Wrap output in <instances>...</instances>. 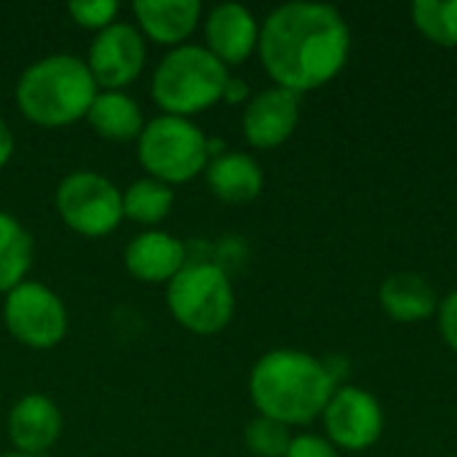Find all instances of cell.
<instances>
[{
  "label": "cell",
  "mask_w": 457,
  "mask_h": 457,
  "mask_svg": "<svg viewBox=\"0 0 457 457\" xmlns=\"http://www.w3.org/2000/svg\"><path fill=\"white\" fill-rule=\"evenodd\" d=\"M0 457H43V455H24V453H5V455Z\"/></svg>",
  "instance_id": "cell-29"
},
{
  "label": "cell",
  "mask_w": 457,
  "mask_h": 457,
  "mask_svg": "<svg viewBox=\"0 0 457 457\" xmlns=\"http://www.w3.org/2000/svg\"><path fill=\"white\" fill-rule=\"evenodd\" d=\"M11 153H13V134H11L8 123H5V120H0V169L8 163Z\"/></svg>",
  "instance_id": "cell-28"
},
{
  "label": "cell",
  "mask_w": 457,
  "mask_h": 457,
  "mask_svg": "<svg viewBox=\"0 0 457 457\" xmlns=\"http://www.w3.org/2000/svg\"><path fill=\"white\" fill-rule=\"evenodd\" d=\"M88 126L110 142H129L139 139L145 129V115L137 99H131L123 91H96L88 115Z\"/></svg>",
  "instance_id": "cell-18"
},
{
  "label": "cell",
  "mask_w": 457,
  "mask_h": 457,
  "mask_svg": "<svg viewBox=\"0 0 457 457\" xmlns=\"http://www.w3.org/2000/svg\"><path fill=\"white\" fill-rule=\"evenodd\" d=\"M166 303L171 316L193 335L222 332L236 311L233 284L217 262L185 265L169 281Z\"/></svg>",
  "instance_id": "cell-5"
},
{
  "label": "cell",
  "mask_w": 457,
  "mask_h": 457,
  "mask_svg": "<svg viewBox=\"0 0 457 457\" xmlns=\"http://www.w3.org/2000/svg\"><path fill=\"white\" fill-rule=\"evenodd\" d=\"M59 434H62V412L48 396L29 394L13 404L8 415V436L16 453L43 455L56 445Z\"/></svg>",
  "instance_id": "cell-13"
},
{
  "label": "cell",
  "mask_w": 457,
  "mask_h": 457,
  "mask_svg": "<svg viewBox=\"0 0 457 457\" xmlns=\"http://www.w3.org/2000/svg\"><path fill=\"white\" fill-rule=\"evenodd\" d=\"M88 64L72 54H54L29 64L16 83L21 115L37 126L59 129L88 115L96 96Z\"/></svg>",
  "instance_id": "cell-3"
},
{
  "label": "cell",
  "mask_w": 457,
  "mask_h": 457,
  "mask_svg": "<svg viewBox=\"0 0 457 457\" xmlns=\"http://www.w3.org/2000/svg\"><path fill=\"white\" fill-rule=\"evenodd\" d=\"M335 391L321 359L289 348L265 353L249 375L257 412L284 426H305L324 415Z\"/></svg>",
  "instance_id": "cell-2"
},
{
  "label": "cell",
  "mask_w": 457,
  "mask_h": 457,
  "mask_svg": "<svg viewBox=\"0 0 457 457\" xmlns=\"http://www.w3.org/2000/svg\"><path fill=\"white\" fill-rule=\"evenodd\" d=\"M123 262L129 273L145 284H169L187 265V249L171 233L147 230L126 246Z\"/></svg>",
  "instance_id": "cell-14"
},
{
  "label": "cell",
  "mask_w": 457,
  "mask_h": 457,
  "mask_svg": "<svg viewBox=\"0 0 457 457\" xmlns=\"http://www.w3.org/2000/svg\"><path fill=\"white\" fill-rule=\"evenodd\" d=\"M455 457H457V455H455Z\"/></svg>",
  "instance_id": "cell-30"
},
{
  "label": "cell",
  "mask_w": 457,
  "mask_h": 457,
  "mask_svg": "<svg viewBox=\"0 0 457 457\" xmlns=\"http://www.w3.org/2000/svg\"><path fill=\"white\" fill-rule=\"evenodd\" d=\"M137 153L142 169L166 185L190 182L209 166V139L190 118L177 115H161L145 123Z\"/></svg>",
  "instance_id": "cell-6"
},
{
  "label": "cell",
  "mask_w": 457,
  "mask_h": 457,
  "mask_svg": "<svg viewBox=\"0 0 457 457\" xmlns=\"http://www.w3.org/2000/svg\"><path fill=\"white\" fill-rule=\"evenodd\" d=\"M134 16L139 29L158 46H185L201 21L198 0H137Z\"/></svg>",
  "instance_id": "cell-15"
},
{
  "label": "cell",
  "mask_w": 457,
  "mask_h": 457,
  "mask_svg": "<svg viewBox=\"0 0 457 457\" xmlns=\"http://www.w3.org/2000/svg\"><path fill=\"white\" fill-rule=\"evenodd\" d=\"M174 206L171 185L158 182L153 177L137 179L123 190V217L139 222V225H155L166 220V214Z\"/></svg>",
  "instance_id": "cell-20"
},
{
  "label": "cell",
  "mask_w": 457,
  "mask_h": 457,
  "mask_svg": "<svg viewBox=\"0 0 457 457\" xmlns=\"http://www.w3.org/2000/svg\"><path fill=\"white\" fill-rule=\"evenodd\" d=\"M3 319L8 332L27 348L46 351L64 340L67 311L59 295L37 281H21L5 295Z\"/></svg>",
  "instance_id": "cell-8"
},
{
  "label": "cell",
  "mask_w": 457,
  "mask_h": 457,
  "mask_svg": "<svg viewBox=\"0 0 457 457\" xmlns=\"http://www.w3.org/2000/svg\"><path fill=\"white\" fill-rule=\"evenodd\" d=\"M70 16L86 27V29H104L110 24H115V16L120 11V5L115 0H75L67 5Z\"/></svg>",
  "instance_id": "cell-23"
},
{
  "label": "cell",
  "mask_w": 457,
  "mask_h": 457,
  "mask_svg": "<svg viewBox=\"0 0 457 457\" xmlns=\"http://www.w3.org/2000/svg\"><path fill=\"white\" fill-rule=\"evenodd\" d=\"M206 48L228 67L246 62L257 43H260V27L252 11L241 3H222L214 5L204 21Z\"/></svg>",
  "instance_id": "cell-12"
},
{
  "label": "cell",
  "mask_w": 457,
  "mask_h": 457,
  "mask_svg": "<svg viewBox=\"0 0 457 457\" xmlns=\"http://www.w3.org/2000/svg\"><path fill=\"white\" fill-rule=\"evenodd\" d=\"M246 96H249V86H246L241 78H233V75H230V80H228V86H225L222 99H225V102H230V104H238V102H244Z\"/></svg>",
  "instance_id": "cell-27"
},
{
  "label": "cell",
  "mask_w": 457,
  "mask_h": 457,
  "mask_svg": "<svg viewBox=\"0 0 457 457\" xmlns=\"http://www.w3.org/2000/svg\"><path fill=\"white\" fill-rule=\"evenodd\" d=\"M32 254L35 244L27 228L16 217L0 212V292L8 295L24 281L32 265Z\"/></svg>",
  "instance_id": "cell-19"
},
{
  "label": "cell",
  "mask_w": 457,
  "mask_h": 457,
  "mask_svg": "<svg viewBox=\"0 0 457 457\" xmlns=\"http://www.w3.org/2000/svg\"><path fill=\"white\" fill-rule=\"evenodd\" d=\"M244 439H246L249 453L257 457H287V450L292 445L289 426L276 423V420L262 418V415L246 426Z\"/></svg>",
  "instance_id": "cell-22"
},
{
  "label": "cell",
  "mask_w": 457,
  "mask_h": 457,
  "mask_svg": "<svg viewBox=\"0 0 457 457\" xmlns=\"http://www.w3.org/2000/svg\"><path fill=\"white\" fill-rule=\"evenodd\" d=\"M230 80L228 67L206 46L171 48L153 75V99L163 115L190 118L222 102Z\"/></svg>",
  "instance_id": "cell-4"
},
{
  "label": "cell",
  "mask_w": 457,
  "mask_h": 457,
  "mask_svg": "<svg viewBox=\"0 0 457 457\" xmlns=\"http://www.w3.org/2000/svg\"><path fill=\"white\" fill-rule=\"evenodd\" d=\"M324 370H327V375L332 378L335 388H343V383H345L348 375H351V361H348L345 356H329V359H324Z\"/></svg>",
  "instance_id": "cell-26"
},
{
  "label": "cell",
  "mask_w": 457,
  "mask_h": 457,
  "mask_svg": "<svg viewBox=\"0 0 457 457\" xmlns=\"http://www.w3.org/2000/svg\"><path fill=\"white\" fill-rule=\"evenodd\" d=\"M287 457H340L337 450L329 445V439H321V436H313V434H303V436H295Z\"/></svg>",
  "instance_id": "cell-24"
},
{
  "label": "cell",
  "mask_w": 457,
  "mask_h": 457,
  "mask_svg": "<svg viewBox=\"0 0 457 457\" xmlns=\"http://www.w3.org/2000/svg\"><path fill=\"white\" fill-rule=\"evenodd\" d=\"M439 327H442V335L447 340V345L457 353V292H453L442 308H439Z\"/></svg>",
  "instance_id": "cell-25"
},
{
  "label": "cell",
  "mask_w": 457,
  "mask_h": 457,
  "mask_svg": "<svg viewBox=\"0 0 457 457\" xmlns=\"http://www.w3.org/2000/svg\"><path fill=\"white\" fill-rule=\"evenodd\" d=\"M383 311L399 324L426 321L436 313L439 297L434 287L418 273H394L380 287Z\"/></svg>",
  "instance_id": "cell-17"
},
{
  "label": "cell",
  "mask_w": 457,
  "mask_h": 457,
  "mask_svg": "<svg viewBox=\"0 0 457 457\" xmlns=\"http://www.w3.org/2000/svg\"><path fill=\"white\" fill-rule=\"evenodd\" d=\"M147 48L145 37L137 27L115 21L96 32L91 48H88V72L104 91H120L123 86L134 83L139 72L145 70Z\"/></svg>",
  "instance_id": "cell-10"
},
{
  "label": "cell",
  "mask_w": 457,
  "mask_h": 457,
  "mask_svg": "<svg viewBox=\"0 0 457 457\" xmlns=\"http://www.w3.org/2000/svg\"><path fill=\"white\" fill-rule=\"evenodd\" d=\"M212 193L225 204H249L262 190V169L246 153H220L206 166Z\"/></svg>",
  "instance_id": "cell-16"
},
{
  "label": "cell",
  "mask_w": 457,
  "mask_h": 457,
  "mask_svg": "<svg viewBox=\"0 0 457 457\" xmlns=\"http://www.w3.org/2000/svg\"><path fill=\"white\" fill-rule=\"evenodd\" d=\"M257 51L278 88L303 94L329 83L345 67L351 32L332 5L287 3L262 21Z\"/></svg>",
  "instance_id": "cell-1"
},
{
  "label": "cell",
  "mask_w": 457,
  "mask_h": 457,
  "mask_svg": "<svg viewBox=\"0 0 457 457\" xmlns=\"http://www.w3.org/2000/svg\"><path fill=\"white\" fill-rule=\"evenodd\" d=\"M56 212L70 230L99 238L120 225L123 190L96 171H72L56 187Z\"/></svg>",
  "instance_id": "cell-7"
},
{
  "label": "cell",
  "mask_w": 457,
  "mask_h": 457,
  "mask_svg": "<svg viewBox=\"0 0 457 457\" xmlns=\"http://www.w3.org/2000/svg\"><path fill=\"white\" fill-rule=\"evenodd\" d=\"M415 27L436 46H457V0H415L412 3Z\"/></svg>",
  "instance_id": "cell-21"
},
{
  "label": "cell",
  "mask_w": 457,
  "mask_h": 457,
  "mask_svg": "<svg viewBox=\"0 0 457 457\" xmlns=\"http://www.w3.org/2000/svg\"><path fill=\"white\" fill-rule=\"evenodd\" d=\"M300 120V94L287 88H265L254 94L244 110V137L252 147L270 150L284 145Z\"/></svg>",
  "instance_id": "cell-11"
},
{
  "label": "cell",
  "mask_w": 457,
  "mask_h": 457,
  "mask_svg": "<svg viewBox=\"0 0 457 457\" xmlns=\"http://www.w3.org/2000/svg\"><path fill=\"white\" fill-rule=\"evenodd\" d=\"M386 418L380 402L356 386H343L335 391L324 410V431L332 447L364 453L383 434Z\"/></svg>",
  "instance_id": "cell-9"
}]
</instances>
